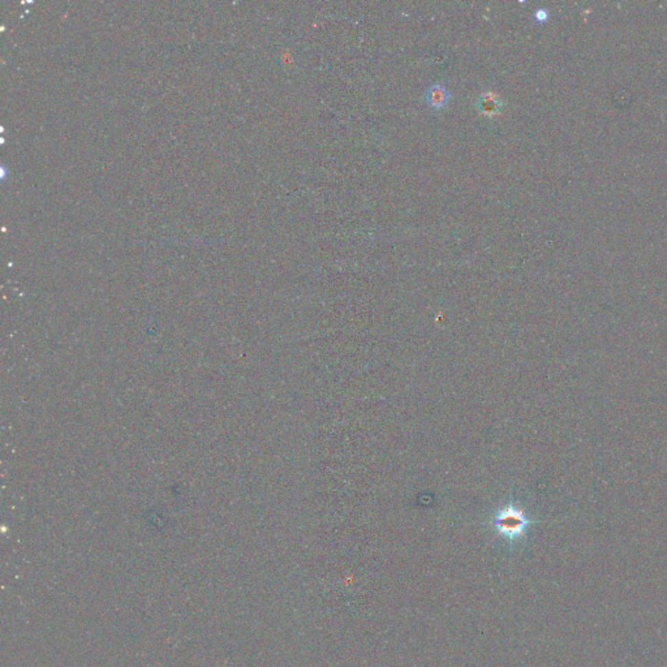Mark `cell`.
<instances>
[{"mask_svg":"<svg viewBox=\"0 0 667 667\" xmlns=\"http://www.w3.org/2000/svg\"><path fill=\"white\" fill-rule=\"evenodd\" d=\"M425 100H426V102L429 103L430 107L439 110V108H443V107L447 106V103L451 100V94L443 85L434 84L426 90Z\"/></svg>","mask_w":667,"mask_h":667,"instance_id":"3","label":"cell"},{"mask_svg":"<svg viewBox=\"0 0 667 667\" xmlns=\"http://www.w3.org/2000/svg\"><path fill=\"white\" fill-rule=\"evenodd\" d=\"M477 108L482 115L491 117V116L500 114V110L503 108V101L500 100L498 94H495L493 91H488V93H484L478 97Z\"/></svg>","mask_w":667,"mask_h":667,"instance_id":"2","label":"cell"},{"mask_svg":"<svg viewBox=\"0 0 667 667\" xmlns=\"http://www.w3.org/2000/svg\"><path fill=\"white\" fill-rule=\"evenodd\" d=\"M533 522L526 513L515 506H507L495 515L493 524L498 535L508 541H517L526 536V530Z\"/></svg>","mask_w":667,"mask_h":667,"instance_id":"1","label":"cell"}]
</instances>
